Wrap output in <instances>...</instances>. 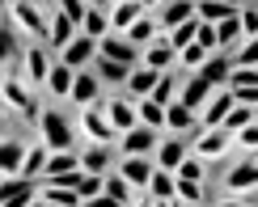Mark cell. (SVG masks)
I'll list each match as a JSON object with an SVG mask.
<instances>
[{
	"label": "cell",
	"mask_w": 258,
	"mask_h": 207,
	"mask_svg": "<svg viewBox=\"0 0 258 207\" xmlns=\"http://www.w3.org/2000/svg\"><path fill=\"white\" fill-rule=\"evenodd\" d=\"M0 102H5L9 110H17L21 118H30V123L42 114V110H38L34 89L26 85V76H13V72H5V81H0Z\"/></svg>",
	"instance_id": "6da1fadb"
},
{
	"label": "cell",
	"mask_w": 258,
	"mask_h": 207,
	"mask_svg": "<svg viewBox=\"0 0 258 207\" xmlns=\"http://www.w3.org/2000/svg\"><path fill=\"white\" fill-rule=\"evenodd\" d=\"M233 148V131L229 127H199L195 131V157L203 165H212V161H224Z\"/></svg>",
	"instance_id": "7a4b0ae2"
},
{
	"label": "cell",
	"mask_w": 258,
	"mask_h": 207,
	"mask_svg": "<svg viewBox=\"0 0 258 207\" xmlns=\"http://www.w3.org/2000/svg\"><path fill=\"white\" fill-rule=\"evenodd\" d=\"M38 140L51 152H55V148H72V123L59 110H42L38 114Z\"/></svg>",
	"instance_id": "3957f363"
},
{
	"label": "cell",
	"mask_w": 258,
	"mask_h": 207,
	"mask_svg": "<svg viewBox=\"0 0 258 207\" xmlns=\"http://www.w3.org/2000/svg\"><path fill=\"white\" fill-rule=\"evenodd\" d=\"M9 13H13V21L26 34H38V38H47V26H51V17L42 13V5L38 0H9Z\"/></svg>",
	"instance_id": "277c9868"
},
{
	"label": "cell",
	"mask_w": 258,
	"mask_h": 207,
	"mask_svg": "<svg viewBox=\"0 0 258 207\" xmlns=\"http://www.w3.org/2000/svg\"><path fill=\"white\" fill-rule=\"evenodd\" d=\"M81 127H85V135H89V140H102V144H119V131H114V123L106 118L102 102L81 106Z\"/></svg>",
	"instance_id": "5b68a950"
},
{
	"label": "cell",
	"mask_w": 258,
	"mask_h": 207,
	"mask_svg": "<svg viewBox=\"0 0 258 207\" xmlns=\"http://www.w3.org/2000/svg\"><path fill=\"white\" fill-rule=\"evenodd\" d=\"M212 89H216V85H212L208 76H199V72H186V76H182V81H178V97H174V102L190 106V110L199 114V106H203V102H208V97H212Z\"/></svg>",
	"instance_id": "8992f818"
},
{
	"label": "cell",
	"mask_w": 258,
	"mask_h": 207,
	"mask_svg": "<svg viewBox=\"0 0 258 207\" xmlns=\"http://www.w3.org/2000/svg\"><path fill=\"white\" fill-rule=\"evenodd\" d=\"M233 102H237V97H233V89H229V85H216V89H212V97L199 106V127H220Z\"/></svg>",
	"instance_id": "52a82bcc"
},
{
	"label": "cell",
	"mask_w": 258,
	"mask_h": 207,
	"mask_svg": "<svg viewBox=\"0 0 258 207\" xmlns=\"http://www.w3.org/2000/svg\"><path fill=\"white\" fill-rule=\"evenodd\" d=\"M153 161H148V152H123V161H119V173L132 186L140 190V194H148V178H153Z\"/></svg>",
	"instance_id": "ba28073f"
},
{
	"label": "cell",
	"mask_w": 258,
	"mask_h": 207,
	"mask_svg": "<svg viewBox=\"0 0 258 207\" xmlns=\"http://www.w3.org/2000/svg\"><path fill=\"white\" fill-rule=\"evenodd\" d=\"M34 186H38V178L0 173V203H34Z\"/></svg>",
	"instance_id": "9c48e42d"
},
{
	"label": "cell",
	"mask_w": 258,
	"mask_h": 207,
	"mask_svg": "<svg viewBox=\"0 0 258 207\" xmlns=\"http://www.w3.org/2000/svg\"><path fill=\"white\" fill-rule=\"evenodd\" d=\"M93 55H98V38L93 34H85V30H77V38L68 42V47L59 51V59L68 63V68H89Z\"/></svg>",
	"instance_id": "30bf717a"
},
{
	"label": "cell",
	"mask_w": 258,
	"mask_h": 207,
	"mask_svg": "<svg viewBox=\"0 0 258 207\" xmlns=\"http://www.w3.org/2000/svg\"><path fill=\"white\" fill-rule=\"evenodd\" d=\"M157 140H161L157 127H148V123H132L127 131H119V152H153V148H157Z\"/></svg>",
	"instance_id": "8fae6325"
},
{
	"label": "cell",
	"mask_w": 258,
	"mask_h": 207,
	"mask_svg": "<svg viewBox=\"0 0 258 207\" xmlns=\"http://www.w3.org/2000/svg\"><path fill=\"white\" fill-rule=\"evenodd\" d=\"M68 102H77V106H93V102H102V81L93 76V68H77Z\"/></svg>",
	"instance_id": "7c38bea8"
},
{
	"label": "cell",
	"mask_w": 258,
	"mask_h": 207,
	"mask_svg": "<svg viewBox=\"0 0 258 207\" xmlns=\"http://www.w3.org/2000/svg\"><path fill=\"white\" fill-rule=\"evenodd\" d=\"M98 51H102V55H110V59H119V63H127V68H136V63H140V47H136L132 38L114 34V30L106 38H98Z\"/></svg>",
	"instance_id": "4fadbf2b"
},
{
	"label": "cell",
	"mask_w": 258,
	"mask_h": 207,
	"mask_svg": "<svg viewBox=\"0 0 258 207\" xmlns=\"http://www.w3.org/2000/svg\"><path fill=\"white\" fill-rule=\"evenodd\" d=\"M148 203H178V173L174 169H153L148 178Z\"/></svg>",
	"instance_id": "5bb4252c"
},
{
	"label": "cell",
	"mask_w": 258,
	"mask_h": 207,
	"mask_svg": "<svg viewBox=\"0 0 258 207\" xmlns=\"http://www.w3.org/2000/svg\"><path fill=\"white\" fill-rule=\"evenodd\" d=\"M110 165H114V144L89 140V148L81 152V169L85 173H110Z\"/></svg>",
	"instance_id": "9a60e30c"
},
{
	"label": "cell",
	"mask_w": 258,
	"mask_h": 207,
	"mask_svg": "<svg viewBox=\"0 0 258 207\" xmlns=\"http://www.w3.org/2000/svg\"><path fill=\"white\" fill-rule=\"evenodd\" d=\"M102 110L114 123V131H127L132 123H140L136 118V97H102Z\"/></svg>",
	"instance_id": "2e32d148"
},
{
	"label": "cell",
	"mask_w": 258,
	"mask_h": 207,
	"mask_svg": "<svg viewBox=\"0 0 258 207\" xmlns=\"http://www.w3.org/2000/svg\"><path fill=\"white\" fill-rule=\"evenodd\" d=\"M140 63H148V68H157V72H165V68H178V51L169 47V38H165V34H161V38H153V42L144 47Z\"/></svg>",
	"instance_id": "e0dca14e"
},
{
	"label": "cell",
	"mask_w": 258,
	"mask_h": 207,
	"mask_svg": "<svg viewBox=\"0 0 258 207\" xmlns=\"http://www.w3.org/2000/svg\"><path fill=\"white\" fill-rule=\"evenodd\" d=\"M165 131H178V135H195L199 131V114L182 102H169L165 106Z\"/></svg>",
	"instance_id": "ac0fdd59"
},
{
	"label": "cell",
	"mask_w": 258,
	"mask_h": 207,
	"mask_svg": "<svg viewBox=\"0 0 258 207\" xmlns=\"http://www.w3.org/2000/svg\"><path fill=\"white\" fill-rule=\"evenodd\" d=\"M77 21H72L68 13H63V9H59V13H51V26H47V47L51 51H63V47H68V42L72 38H77Z\"/></svg>",
	"instance_id": "d6986e66"
},
{
	"label": "cell",
	"mask_w": 258,
	"mask_h": 207,
	"mask_svg": "<svg viewBox=\"0 0 258 207\" xmlns=\"http://www.w3.org/2000/svg\"><path fill=\"white\" fill-rule=\"evenodd\" d=\"M34 203H51V207H77L81 194L72 186H59V182H38L34 186Z\"/></svg>",
	"instance_id": "ffe728a7"
},
{
	"label": "cell",
	"mask_w": 258,
	"mask_h": 207,
	"mask_svg": "<svg viewBox=\"0 0 258 207\" xmlns=\"http://www.w3.org/2000/svg\"><path fill=\"white\" fill-rule=\"evenodd\" d=\"M153 152H157V165L161 169H178V161L186 157V135H178V131L174 135H161Z\"/></svg>",
	"instance_id": "44dd1931"
},
{
	"label": "cell",
	"mask_w": 258,
	"mask_h": 207,
	"mask_svg": "<svg viewBox=\"0 0 258 207\" xmlns=\"http://www.w3.org/2000/svg\"><path fill=\"white\" fill-rule=\"evenodd\" d=\"M21 72H26L30 85H47V72H51V55L47 47H30L26 55H21Z\"/></svg>",
	"instance_id": "7402d4cb"
},
{
	"label": "cell",
	"mask_w": 258,
	"mask_h": 207,
	"mask_svg": "<svg viewBox=\"0 0 258 207\" xmlns=\"http://www.w3.org/2000/svg\"><path fill=\"white\" fill-rule=\"evenodd\" d=\"M89 68H93V76H98L102 85H127V76H132V68H127V63L110 59V55H102V51L93 55V63H89Z\"/></svg>",
	"instance_id": "603a6c76"
},
{
	"label": "cell",
	"mask_w": 258,
	"mask_h": 207,
	"mask_svg": "<svg viewBox=\"0 0 258 207\" xmlns=\"http://www.w3.org/2000/svg\"><path fill=\"white\" fill-rule=\"evenodd\" d=\"M157 9H161V13H157V21H161V34L195 17V0H165V5H157Z\"/></svg>",
	"instance_id": "cb8c5ba5"
},
{
	"label": "cell",
	"mask_w": 258,
	"mask_h": 207,
	"mask_svg": "<svg viewBox=\"0 0 258 207\" xmlns=\"http://www.w3.org/2000/svg\"><path fill=\"white\" fill-rule=\"evenodd\" d=\"M199 76H208L212 85H229V76H233V55H229V51H212V55L199 63Z\"/></svg>",
	"instance_id": "d4e9b609"
},
{
	"label": "cell",
	"mask_w": 258,
	"mask_h": 207,
	"mask_svg": "<svg viewBox=\"0 0 258 207\" xmlns=\"http://www.w3.org/2000/svg\"><path fill=\"white\" fill-rule=\"evenodd\" d=\"M26 161V144L17 135H0V173H21Z\"/></svg>",
	"instance_id": "484cf974"
},
{
	"label": "cell",
	"mask_w": 258,
	"mask_h": 207,
	"mask_svg": "<svg viewBox=\"0 0 258 207\" xmlns=\"http://www.w3.org/2000/svg\"><path fill=\"white\" fill-rule=\"evenodd\" d=\"M241 42H245V34H241L237 13H229L224 21H216V47H220V51H229V55H233V51H237Z\"/></svg>",
	"instance_id": "4316f807"
},
{
	"label": "cell",
	"mask_w": 258,
	"mask_h": 207,
	"mask_svg": "<svg viewBox=\"0 0 258 207\" xmlns=\"http://www.w3.org/2000/svg\"><path fill=\"white\" fill-rule=\"evenodd\" d=\"M136 17H144V5H140V0H114L110 5V30L114 34H123Z\"/></svg>",
	"instance_id": "83f0119b"
},
{
	"label": "cell",
	"mask_w": 258,
	"mask_h": 207,
	"mask_svg": "<svg viewBox=\"0 0 258 207\" xmlns=\"http://www.w3.org/2000/svg\"><path fill=\"white\" fill-rule=\"evenodd\" d=\"M72 76H77V68H68V63H51V72H47V85H42V89H47L51 97H68L72 93Z\"/></svg>",
	"instance_id": "f1b7e54d"
},
{
	"label": "cell",
	"mask_w": 258,
	"mask_h": 207,
	"mask_svg": "<svg viewBox=\"0 0 258 207\" xmlns=\"http://www.w3.org/2000/svg\"><path fill=\"white\" fill-rule=\"evenodd\" d=\"M123 38H132V42H136V47H148V42H153V38H161V21L144 13V17H136V21H132V26H127V30H123Z\"/></svg>",
	"instance_id": "f546056e"
},
{
	"label": "cell",
	"mask_w": 258,
	"mask_h": 207,
	"mask_svg": "<svg viewBox=\"0 0 258 207\" xmlns=\"http://www.w3.org/2000/svg\"><path fill=\"white\" fill-rule=\"evenodd\" d=\"M157 68H148V63H136L132 76H127V89H132V97H148L153 93V85H157Z\"/></svg>",
	"instance_id": "4dcf8cb0"
},
{
	"label": "cell",
	"mask_w": 258,
	"mask_h": 207,
	"mask_svg": "<svg viewBox=\"0 0 258 207\" xmlns=\"http://www.w3.org/2000/svg\"><path fill=\"white\" fill-rule=\"evenodd\" d=\"M136 118L148 127H157V131H165V106L153 102V97H136Z\"/></svg>",
	"instance_id": "1f68e13d"
},
{
	"label": "cell",
	"mask_w": 258,
	"mask_h": 207,
	"mask_svg": "<svg viewBox=\"0 0 258 207\" xmlns=\"http://www.w3.org/2000/svg\"><path fill=\"white\" fill-rule=\"evenodd\" d=\"M81 30H85V34H93V38H106V34H110V13L98 9V5H89V13L81 17Z\"/></svg>",
	"instance_id": "d6a6232c"
},
{
	"label": "cell",
	"mask_w": 258,
	"mask_h": 207,
	"mask_svg": "<svg viewBox=\"0 0 258 207\" xmlns=\"http://www.w3.org/2000/svg\"><path fill=\"white\" fill-rule=\"evenodd\" d=\"M229 13H237V5H224V0H195V17L199 21H212V26H216V21H224Z\"/></svg>",
	"instance_id": "836d02e7"
},
{
	"label": "cell",
	"mask_w": 258,
	"mask_h": 207,
	"mask_svg": "<svg viewBox=\"0 0 258 207\" xmlns=\"http://www.w3.org/2000/svg\"><path fill=\"white\" fill-rule=\"evenodd\" d=\"M148 97H153V102H161V106H169V102L178 97V76L165 68V72L157 76V85H153V93H148Z\"/></svg>",
	"instance_id": "e575fe53"
},
{
	"label": "cell",
	"mask_w": 258,
	"mask_h": 207,
	"mask_svg": "<svg viewBox=\"0 0 258 207\" xmlns=\"http://www.w3.org/2000/svg\"><path fill=\"white\" fill-rule=\"evenodd\" d=\"M195 30H199V17H190V21H182V26L165 30V38H169V47H174V51H182L186 42H195Z\"/></svg>",
	"instance_id": "d590c367"
},
{
	"label": "cell",
	"mask_w": 258,
	"mask_h": 207,
	"mask_svg": "<svg viewBox=\"0 0 258 207\" xmlns=\"http://www.w3.org/2000/svg\"><path fill=\"white\" fill-rule=\"evenodd\" d=\"M212 51L208 47H199V42H186V47L178 51V68H186V72H199V63L208 59Z\"/></svg>",
	"instance_id": "8d00e7d4"
},
{
	"label": "cell",
	"mask_w": 258,
	"mask_h": 207,
	"mask_svg": "<svg viewBox=\"0 0 258 207\" xmlns=\"http://www.w3.org/2000/svg\"><path fill=\"white\" fill-rule=\"evenodd\" d=\"M245 123H254V106H245V102H233V106H229V114H224V123H220V127H229V131H241Z\"/></svg>",
	"instance_id": "74e56055"
},
{
	"label": "cell",
	"mask_w": 258,
	"mask_h": 207,
	"mask_svg": "<svg viewBox=\"0 0 258 207\" xmlns=\"http://www.w3.org/2000/svg\"><path fill=\"white\" fill-rule=\"evenodd\" d=\"M47 144H34V148H26V161H21V173H26V178H38L42 173V165H47Z\"/></svg>",
	"instance_id": "f35d334b"
},
{
	"label": "cell",
	"mask_w": 258,
	"mask_h": 207,
	"mask_svg": "<svg viewBox=\"0 0 258 207\" xmlns=\"http://www.w3.org/2000/svg\"><path fill=\"white\" fill-rule=\"evenodd\" d=\"M102 186H106V173H85V178L77 182V194H81V203H93L102 194Z\"/></svg>",
	"instance_id": "ab89813d"
},
{
	"label": "cell",
	"mask_w": 258,
	"mask_h": 207,
	"mask_svg": "<svg viewBox=\"0 0 258 207\" xmlns=\"http://www.w3.org/2000/svg\"><path fill=\"white\" fill-rule=\"evenodd\" d=\"M237 21H241V34L254 38V34H258V5H250V0H245V5L237 9Z\"/></svg>",
	"instance_id": "60d3db41"
},
{
	"label": "cell",
	"mask_w": 258,
	"mask_h": 207,
	"mask_svg": "<svg viewBox=\"0 0 258 207\" xmlns=\"http://www.w3.org/2000/svg\"><path fill=\"white\" fill-rule=\"evenodd\" d=\"M233 63H245V68H258V34L245 38L237 51H233Z\"/></svg>",
	"instance_id": "b9f144b4"
},
{
	"label": "cell",
	"mask_w": 258,
	"mask_h": 207,
	"mask_svg": "<svg viewBox=\"0 0 258 207\" xmlns=\"http://www.w3.org/2000/svg\"><path fill=\"white\" fill-rule=\"evenodd\" d=\"M174 173H178V178H190V182H203V161L199 157H182Z\"/></svg>",
	"instance_id": "7bdbcfd3"
},
{
	"label": "cell",
	"mask_w": 258,
	"mask_h": 207,
	"mask_svg": "<svg viewBox=\"0 0 258 207\" xmlns=\"http://www.w3.org/2000/svg\"><path fill=\"white\" fill-rule=\"evenodd\" d=\"M199 199H203V182L178 178V203H199Z\"/></svg>",
	"instance_id": "ee69618b"
},
{
	"label": "cell",
	"mask_w": 258,
	"mask_h": 207,
	"mask_svg": "<svg viewBox=\"0 0 258 207\" xmlns=\"http://www.w3.org/2000/svg\"><path fill=\"white\" fill-rule=\"evenodd\" d=\"M233 144H241V148H258V118H254V123H245L241 127V131H233Z\"/></svg>",
	"instance_id": "f6af8a7d"
},
{
	"label": "cell",
	"mask_w": 258,
	"mask_h": 207,
	"mask_svg": "<svg viewBox=\"0 0 258 207\" xmlns=\"http://www.w3.org/2000/svg\"><path fill=\"white\" fill-rule=\"evenodd\" d=\"M195 42H199V47H208V51H220V47H216V26H212V21H199Z\"/></svg>",
	"instance_id": "bcb514c9"
},
{
	"label": "cell",
	"mask_w": 258,
	"mask_h": 207,
	"mask_svg": "<svg viewBox=\"0 0 258 207\" xmlns=\"http://www.w3.org/2000/svg\"><path fill=\"white\" fill-rule=\"evenodd\" d=\"M59 9H63V13H68L72 21H77V26H81V17L89 13V0H59Z\"/></svg>",
	"instance_id": "7dc6e473"
},
{
	"label": "cell",
	"mask_w": 258,
	"mask_h": 207,
	"mask_svg": "<svg viewBox=\"0 0 258 207\" xmlns=\"http://www.w3.org/2000/svg\"><path fill=\"white\" fill-rule=\"evenodd\" d=\"M5 63H9V34L0 30V68H5Z\"/></svg>",
	"instance_id": "c3c4849f"
},
{
	"label": "cell",
	"mask_w": 258,
	"mask_h": 207,
	"mask_svg": "<svg viewBox=\"0 0 258 207\" xmlns=\"http://www.w3.org/2000/svg\"><path fill=\"white\" fill-rule=\"evenodd\" d=\"M140 5H144V9H157V5H165V0H140Z\"/></svg>",
	"instance_id": "681fc988"
},
{
	"label": "cell",
	"mask_w": 258,
	"mask_h": 207,
	"mask_svg": "<svg viewBox=\"0 0 258 207\" xmlns=\"http://www.w3.org/2000/svg\"><path fill=\"white\" fill-rule=\"evenodd\" d=\"M89 5H98V9H110V0H89Z\"/></svg>",
	"instance_id": "f907efd6"
},
{
	"label": "cell",
	"mask_w": 258,
	"mask_h": 207,
	"mask_svg": "<svg viewBox=\"0 0 258 207\" xmlns=\"http://www.w3.org/2000/svg\"><path fill=\"white\" fill-rule=\"evenodd\" d=\"M254 118H258V106H254Z\"/></svg>",
	"instance_id": "816d5d0a"
},
{
	"label": "cell",
	"mask_w": 258,
	"mask_h": 207,
	"mask_svg": "<svg viewBox=\"0 0 258 207\" xmlns=\"http://www.w3.org/2000/svg\"><path fill=\"white\" fill-rule=\"evenodd\" d=\"M250 5H258V0H250Z\"/></svg>",
	"instance_id": "f5cc1de1"
},
{
	"label": "cell",
	"mask_w": 258,
	"mask_h": 207,
	"mask_svg": "<svg viewBox=\"0 0 258 207\" xmlns=\"http://www.w3.org/2000/svg\"><path fill=\"white\" fill-rule=\"evenodd\" d=\"M0 5H5V0H0Z\"/></svg>",
	"instance_id": "db71d44e"
},
{
	"label": "cell",
	"mask_w": 258,
	"mask_h": 207,
	"mask_svg": "<svg viewBox=\"0 0 258 207\" xmlns=\"http://www.w3.org/2000/svg\"><path fill=\"white\" fill-rule=\"evenodd\" d=\"M110 5H114V0H110Z\"/></svg>",
	"instance_id": "11a10c76"
}]
</instances>
